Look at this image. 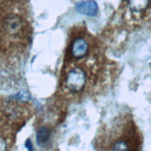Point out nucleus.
I'll list each match as a JSON object with an SVG mask.
<instances>
[{
    "label": "nucleus",
    "instance_id": "f257e3e1",
    "mask_svg": "<svg viewBox=\"0 0 151 151\" xmlns=\"http://www.w3.org/2000/svg\"><path fill=\"white\" fill-rule=\"evenodd\" d=\"M87 76L82 67H73L70 69L65 77V86L71 94H79L86 85Z\"/></svg>",
    "mask_w": 151,
    "mask_h": 151
},
{
    "label": "nucleus",
    "instance_id": "f03ea898",
    "mask_svg": "<svg viewBox=\"0 0 151 151\" xmlns=\"http://www.w3.org/2000/svg\"><path fill=\"white\" fill-rule=\"evenodd\" d=\"M4 30L9 36L21 35L24 30L23 19L18 15H10L6 18L4 22Z\"/></svg>",
    "mask_w": 151,
    "mask_h": 151
},
{
    "label": "nucleus",
    "instance_id": "7ed1b4c3",
    "mask_svg": "<svg viewBox=\"0 0 151 151\" xmlns=\"http://www.w3.org/2000/svg\"><path fill=\"white\" fill-rule=\"evenodd\" d=\"M89 52V44L83 37H77L74 39L70 47V53L73 58L82 60L86 57Z\"/></svg>",
    "mask_w": 151,
    "mask_h": 151
},
{
    "label": "nucleus",
    "instance_id": "20e7f679",
    "mask_svg": "<svg viewBox=\"0 0 151 151\" xmlns=\"http://www.w3.org/2000/svg\"><path fill=\"white\" fill-rule=\"evenodd\" d=\"M75 9L80 14L88 17H94L98 13V5L93 0L78 2L75 6Z\"/></svg>",
    "mask_w": 151,
    "mask_h": 151
},
{
    "label": "nucleus",
    "instance_id": "39448f33",
    "mask_svg": "<svg viewBox=\"0 0 151 151\" xmlns=\"http://www.w3.org/2000/svg\"><path fill=\"white\" fill-rule=\"evenodd\" d=\"M51 136V131L49 128L42 126L38 129L36 133V142L39 147H45L49 142Z\"/></svg>",
    "mask_w": 151,
    "mask_h": 151
},
{
    "label": "nucleus",
    "instance_id": "423d86ee",
    "mask_svg": "<svg viewBox=\"0 0 151 151\" xmlns=\"http://www.w3.org/2000/svg\"><path fill=\"white\" fill-rule=\"evenodd\" d=\"M149 5V0H128V6L133 12H141Z\"/></svg>",
    "mask_w": 151,
    "mask_h": 151
},
{
    "label": "nucleus",
    "instance_id": "0eeeda50",
    "mask_svg": "<svg viewBox=\"0 0 151 151\" xmlns=\"http://www.w3.org/2000/svg\"><path fill=\"white\" fill-rule=\"evenodd\" d=\"M111 149L116 151H128L130 149V147L125 140L119 139L113 144L112 147H111Z\"/></svg>",
    "mask_w": 151,
    "mask_h": 151
},
{
    "label": "nucleus",
    "instance_id": "6e6552de",
    "mask_svg": "<svg viewBox=\"0 0 151 151\" xmlns=\"http://www.w3.org/2000/svg\"><path fill=\"white\" fill-rule=\"evenodd\" d=\"M10 98H11V99L17 100V101H24V100H28L30 97H29L28 94H26L25 92H23V91H21L19 93H18L17 95L11 96Z\"/></svg>",
    "mask_w": 151,
    "mask_h": 151
},
{
    "label": "nucleus",
    "instance_id": "1a4fd4ad",
    "mask_svg": "<svg viewBox=\"0 0 151 151\" xmlns=\"http://www.w3.org/2000/svg\"><path fill=\"white\" fill-rule=\"evenodd\" d=\"M6 142L2 137H0V150H6Z\"/></svg>",
    "mask_w": 151,
    "mask_h": 151
},
{
    "label": "nucleus",
    "instance_id": "9d476101",
    "mask_svg": "<svg viewBox=\"0 0 151 151\" xmlns=\"http://www.w3.org/2000/svg\"><path fill=\"white\" fill-rule=\"evenodd\" d=\"M25 147H27L28 150H32V149H34V148H32V142H31L30 139L26 140V142H25Z\"/></svg>",
    "mask_w": 151,
    "mask_h": 151
}]
</instances>
